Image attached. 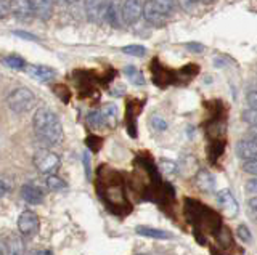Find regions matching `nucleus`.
Returning a JSON list of instances; mask_svg holds the SVG:
<instances>
[{"label": "nucleus", "instance_id": "24", "mask_svg": "<svg viewBox=\"0 0 257 255\" xmlns=\"http://www.w3.org/2000/svg\"><path fill=\"white\" fill-rule=\"evenodd\" d=\"M122 52L127 55H132V57H145V53H147L145 47L142 45H127L122 49Z\"/></svg>", "mask_w": 257, "mask_h": 255}, {"label": "nucleus", "instance_id": "32", "mask_svg": "<svg viewBox=\"0 0 257 255\" xmlns=\"http://www.w3.org/2000/svg\"><path fill=\"white\" fill-rule=\"evenodd\" d=\"M247 105L257 109V92H247Z\"/></svg>", "mask_w": 257, "mask_h": 255}, {"label": "nucleus", "instance_id": "36", "mask_svg": "<svg viewBox=\"0 0 257 255\" xmlns=\"http://www.w3.org/2000/svg\"><path fill=\"white\" fill-rule=\"evenodd\" d=\"M247 205H249V210L254 212V213L257 215V196H254V197L249 199V201H247Z\"/></svg>", "mask_w": 257, "mask_h": 255}, {"label": "nucleus", "instance_id": "8", "mask_svg": "<svg viewBox=\"0 0 257 255\" xmlns=\"http://www.w3.org/2000/svg\"><path fill=\"white\" fill-rule=\"evenodd\" d=\"M12 15L18 20H31L34 17L32 0H10Z\"/></svg>", "mask_w": 257, "mask_h": 255}, {"label": "nucleus", "instance_id": "4", "mask_svg": "<svg viewBox=\"0 0 257 255\" xmlns=\"http://www.w3.org/2000/svg\"><path fill=\"white\" fill-rule=\"evenodd\" d=\"M120 10H122V21L125 25H135L143 17V2L142 0H122Z\"/></svg>", "mask_w": 257, "mask_h": 255}, {"label": "nucleus", "instance_id": "29", "mask_svg": "<svg viewBox=\"0 0 257 255\" xmlns=\"http://www.w3.org/2000/svg\"><path fill=\"white\" fill-rule=\"evenodd\" d=\"M243 170L249 175H255L257 177V159H254V161H244Z\"/></svg>", "mask_w": 257, "mask_h": 255}, {"label": "nucleus", "instance_id": "3", "mask_svg": "<svg viewBox=\"0 0 257 255\" xmlns=\"http://www.w3.org/2000/svg\"><path fill=\"white\" fill-rule=\"evenodd\" d=\"M60 164H61L60 156L52 153V151L42 149L34 156V165L37 167V170L40 173H47V175L55 173L60 169Z\"/></svg>", "mask_w": 257, "mask_h": 255}, {"label": "nucleus", "instance_id": "22", "mask_svg": "<svg viewBox=\"0 0 257 255\" xmlns=\"http://www.w3.org/2000/svg\"><path fill=\"white\" fill-rule=\"evenodd\" d=\"M4 63L12 69H24L26 68V63H24V60L21 57H18V55H10V57L4 58Z\"/></svg>", "mask_w": 257, "mask_h": 255}, {"label": "nucleus", "instance_id": "30", "mask_svg": "<svg viewBox=\"0 0 257 255\" xmlns=\"http://www.w3.org/2000/svg\"><path fill=\"white\" fill-rule=\"evenodd\" d=\"M161 165H163V170L166 173H169V175H172V173L177 172V165L174 162H171V161H163V162H161Z\"/></svg>", "mask_w": 257, "mask_h": 255}, {"label": "nucleus", "instance_id": "15", "mask_svg": "<svg viewBox=\"0 0 257 255\" xmlns=\"http://www.w3.org/2000/svg\"><path fill=\"white\" fill-rule=\"evenodd\" d=\"M21 196L26 202L32 204V205H37L44 201V193L42 189L34 186V185H24L21 188Z\"/></svg>", "mask_w": 257, "mask_h": 255}, {"label": "nucleus", "instance_id": "28", "mask_svg": "<svg viewBox=\"0 0 257 255\" xmlns=\"http://www.w3.org/2000/svg\"><path fill=\"white\" fill-rule=\"evenodd\" d=\"M12 15L10 0H0V20H5Z\"/></svg>", "mask_w": 257, "mask_h": 255}, {"label": "nucleus", "instance_id": "35", "mask_svg": "<svg viewBox=\"0 0 257 255\" xmlns=\"http://www.w3.org/2000/svg\"><path fill=\"white\" fill-rule=\"evenodd\" d=\"M187 49H188L190 52H196V53H199V52H203V45H201V44H196V42H190V44H187Z\"/></svg>", "mask_w": 257, "mask_h": 255}, {"label": "nucleus", "instance_id": "38", "mask_svg": "<svg viewBox=\"0 0 257 255\" xmlns=\"http://www.w3.org/2000/svg\"><path fill=\"white\" fill-rule=\"evenodd\" d=\"M7 193H8V185L4 180H0V197H4Z\"/></svg>", "mask_w": 257, "mask_h": 255}, {"label": "nucleus", "instance_id": "33", "mask_svg": "<svg viewBox=\"0 0 257 255\" xmlns=\"http://www.w3.org/2000/svg\"><path fill=\"white\" fill-rule=\"evenodd\" d=\"M13 34H15L16 37H21V39H24V41H34V42H37V37H36V36L28 34V33H23V31H15Z\"/></svg>", "mask_w": 257, "mask_h": 255}, {"label": "nucleus", "instance_id": "23", "mask_svg": "<svg viewBox=\"0 0 257 255\" xmlns=\"http://www.w3.org/2000/svg\"><path fill=\"white\" fill-rule=\"evenodd\" d=\"M153 2H155V5L158 7V9L164 15H167V17L172 13L174 7H175V0H153Z\"/></svg>", "mask_w": 257, "mask_h": 255}, {"label": "nucleus", "instance_id": "44", "mask_svg": "<svg viewBox=\"0 0 257 255\" xmlns=\"http://www.w3.org/2000/svg\"><path fill=\"white\" fill-rule=\"evenodd\" d=\"M0 255H4V250H2V247H0Z\"/></svg>", "mask_w": 257, "mask_h": 255}, {"label": "nucleus", "instance_id": "43", "mask_svg": "<svg viewBox=\"0 0 257 255\" xmlns=\"http://www.w3.org/2000/svg\"><path fill=\"white\" fill-rule=\"evenodd\" d=\"M198 2H203V4H211V2H214V0H198Z\"/></svg>", "mask_w": 257, "mask_h": 255}, {"label": "nucleus", "instance_id": "5", "mask_svg": "<svg viewBox=\"0 0 257 255\" xmlns=\"http://www.w3.org/2000/svg\"><path fill=\"white\" fill-rule=\"evenodd\" d=\"M39 217L31 210H24L18 218V229L24 237H32L39 231Z\"/></svg>", "mask_w": 257, "mask_h": 255}, {"label": "nucleus", "instance_id": "19", "mask_svg": "<svg viewBox=\"0 0 257 255\" xmlns=\"http://www.w3.org/2000/svg\"><path fill=\"white\" fill-rule=\"evenodd\" d=\"M124 74L127 76V79H128V81H131L134 85H137V87L145 85V77H143V74H142L140 71L137 69L135 66H125V68H124Z\"/></svg>", "mask_w": 257, "mask_h": 255}, {"label": "nucleus", "instance_id": "40", "mask_svg": "<svg viewBox=\"0 0 257 255\" xmlns=\"http://www.w3.org/2000/svg\"><path fill=\"white\" fill-rule=\"evenodd\" d=\"M56 2L61 4V5H74L79 2V0H56Z\"/></svg>", "mask_w": 257, "mask_h": 255}, {"label": "nucleus", "instance_id": "27", "mask_svg": "<svg viewBox=\"0 0 257 255\" xmlns=\"http://www.w3.org/2000/svg\"><path fill=\"white\" fill-rule=\"evenodd\" d=\"M238 236H239L241 241H244L246 244L252 242V236H251V233H249V229H247L246 225H239L238 226Z\"/></svg>", "mask_w": 257, "mask_h": 255}, {"label": "nucleus", "instance_id": "6", "mask_svg": "<svg viewBox=\"0 0 257 255\" xmlns=\"http://www.w3.org/2000/svg\"><path fill=\"white\" fill-rule=\"evenodd\" d=\"M106 2L108 0H84L85 17L90 23H101L104 21L106 15Z\"/></svg>", "mask_w": 257, "mask_h": 255}, {"label": "nucleus", "instance_id": "12", "mask_svg": "<svg viewBox=\"0 0 257 255\" xmlns=\"http://www.w3.org/2000/svg\"><path fill=\"white\" fill-rule=\"evenodd\" d=\"M4 255H26V247L20 236L10 234L4 242Z\"/></svg>", "mask_w": 257, "mask_h": 255}, {"label": "nucleus", "instance_id": "34", "mask_svg": "<svg viewBox=\"0 0 257 255\" xmlns=\"http://www.w3.org/2000/svg\"><path fill=\"white\" fill-rule=\"evenodd\" d=\"M179 4L182 5L183 10H191L198 4V0H179Z\"/></svg>", "mask_w": 257, "mask_h": 255}, {"label": "nucleus", "instance_id": "16", "mask_svg": "<svg viewBox=\"0 0 257 255\" xmlns=\"http://www.w3.org/2000/svg\"><path fill=\"white\" fill-rule=\"evenodd\" d=\"M137 234L140 236H147V237H153V239H172V234L166 229H159V228H153V226H137L135 228Z\"/></svg>", "mask_w": 257, "mask_h": 255}, {"label": "nucleus", "instance_id": "14", "mask_svg": "<svg viewBox=\"0 0 257 255\" xmlns=\"http://www.w3.org/2000/svg\"><path fill=\"white\" fill-rule=\"evenodd\" d=\"M217 201H219V204L225 209V212H227V215H230V217H235L236 212H238V205H236V201L235 197L231 196L230 191H220L219 194H217Z\"/></svg>", "mask_w": 257, "mask_h": 255}, {"label": "nucleus", "instance_id": "42", "mask_svg": "<svg viewBox=\"0 0 257 255\" xmlns=\"http://www.w3.org/2000/svg\"><path fill=\"white\" fill-rule=\"evenodd\" d=\"M249 92H257V79L251 82V87H249Z\"/></svg>", "mask_w": 257, "mask_h": 255}, {"label": "nucleus", "instance_id": "41", "mask_svg": "<svg viewBox=\"0 0 257 255\" xmlns=\"http://www.w3.org/2000/svg\"><path fill=\"white\" fill-rule=\"evenodd\" d=\"M29 255H52V253L48 252V250H36V252H32Z\"/></svg>", "mask_w": 257, "mask_h": 255}, {"label": "nucleus", "instance_id": "18", "mask_svg": "<svg viewBox=\"0 0 257 255\" xmlns=\"http://www.w3.org/2000/svg\"><path fill=\"white\" fill-rule=\"evenodd\" d=\"M101 114L104 119V124H109V125H114L117 121V108L116 105L112 103H106L103 108H101Z\"/></svg>", "mask_w": 257, "mask_h": 255}, {"label": "nucleus", "instance_id": "25", "mask_svg": "<svg viewBox=\"0 0 257 255\" xmlns=\"http://www.w3.org/2000/svg\"><path fill=\"white\" fill-rule=\"evenodd\" d=\"M243 121L251 127V125H257V109H254V108H249V109H246L244 113H243Z\"/></svg>", "mask_w": 257, "mask_h": 255}, {"label": "nucleus", "instance_id": "20", "mask_svg": "<svg viewBox=\"0 0 257 255\" xmlns=\"http://www.w3.org/2000/svg\"><path fill=\"white\" fill-rule=\"evenodd\" d=\"M47 183V188L52 189V191H61V189H66V183H64V180H61L58 175L55 173H50L45 180Z\"/></svg>", "mask_w": 257, "mask_h": 255}, {"label": "nucleus", "instance_id": "21", "mask_svg": "<svg viewBox=\"0 0 257 255\" xmlns=\"http://www.w3.org/2000/svg\"><path fill=\"white\" fill-rule=\"evenodd\" d=\"M87 122L90 124V127H93V129H101V127L106 125V124H104L101 111H92V113H88Z\"/></svg>", "mask_w": 257, "mask_h": 255}, {"label": "nucleus", "instance_id": "10", "mask_svg": "<svg viewBox=\"0 0 257 255\" xmlns=\"http://www.w3.org/2000/svg\"><path fill=\"white\" fill-rule=\"evenodd\" d=\"M104 21L112 28H119L122 25V10H120V0H108L106 2V15Z\"/></svg>", "mask_w": 257, "mask_h": 255}, {"label": "nucleus", "instance_id": "26", "mask_svg": "<svg viewBox=\"0 0 257 255\" xmlns=\"http://www.w3.org/2000/svg\"><path fill=\"white\" fill-rule=\"evenodd\" d=\"M151 125H153V129L158 130V132H163V130L167 129V122L159 116H153L151 117Z\"/></svg>", "mask_w": 257, "mask_h": 255}, {"label": "nucleus", "instance_id": "2", "mask_svg": "<svg viewBox=\"0 0 257 255\" xmlns=\"http://www.w3.org/2000/svg\"><path fill=\"white\" fill-rule=\"evenodd\" d=\"M5 103L8 109L13 111V113H28L36 105V93L31 89H26V87H20V89H15L8 93Z\"/></svg>", "mask_w": 257, "mask_h": 255}, {"label": "nucleus", "instance_id": "17", "mask_svg": "<svg viewBox=\"0 0 257 255\" xmlns=\"http://www.w3.org/2000/svg\"><path fill=\"white\" fill-rule=\"evenodd\" d=\"M198 186L203 191H206V193H212L214 186H215V181L212 178V175L209 173V172H206V170L199 172V175H198Z\"/></svg>", "mask_w": 257, "mask_h": 255}, {"label": "nucleus", "instance_id": "1", "mask_svg": "<svg viewBox=\"0 0 257 255\" xmlns=\"http://www.w3.org/2000/svg\"><path fill=\"white\" fill-rule=\"evenodd\" d=\"M32 129L36 137L47 146H55L63 140V125L52 109L39 108L32 116Z\"/></svg>", "mask_w": 257, "mask_h": 255}, {"label": "nucleus", "instance_id": "11", "mask_svg": "<svg viewBox=\"0 0 257 255\" xmlns=\"http://www.w3.org/2000/svg\"><path fill=\"white\" fill-rule=\"evenodd\" d=\"M236 156L243 159V161H254V159H257V140L247 138L238 141Z\"/></svg>", "mask_w": 257, "mask_h": 255}, {"label": "nucleus", "instance_id": "31", "mask_svg": "<svg viewBox=\"0 0 257 255\" xmlns=\"http://www.w3.org/2000/svg\"><path fill=\"white\" fill-rule=\"evenodd\" d=\"M246 191H247V193H251V194H257V177L252 178V180H249L246 183Z\"/></svg>", "mask_w": 257, "mask_h": 255}, {"label": "nucleus", "instance_id": "13", "mask_svg": "<svg viewBox=\"0 0 257 255\" xmlns=\"http://www.w3.org/2000/svg\"><path fill=\"white\" fill-rule=\"evenodd\" d=\"M34 17L42 21H48L53 15V0H32Z\"/></svg>", "mask_w": 257, "mask_h": 255}, {"label": "nucleus", "instance_id": "7", "mask_svg": "<svg viewBox=\"0 0 257 255\" xmlns=\"http://www.w3.org/2000/svg\"><path fill=\"white\" fill-rule=\"evenodd\" d=\"M143 18L148 25L153 26H163L166 20H167V15H164L161 12L158 7L155 5L153 0H148L147 4H143Z\"/></svg>", "mask_w": 257, "mask_h": 255}, {"label": "nucleus", "instance_id": "37", "mask_svg": "<svg viewBox=\"0 0 257 255\" xmlns=\"http://www.w3.org/2000/svg\"><path fill=\"white\" fill-rule=\"evenodd\" d=\"M84 165H85L87 177H90V161H88V153H84Z\"/></svg>", "mask_w": 257, "mask_h": 255}, {"label": "nucleus", "instance_id": "45", "mask_svg": "<svg viewBox=\"0 0 257 255\" xmlns=\"http://www.w3.org/2000/svg\"><path fill=\"white\" fill-rule=\"evenodd\" d=\"M139 255H145V253H139Z\"/></svg>", "mask_w": 257, "mask_h": 255}, {"label": "nucleus", "instance_id": "39", "mask_svg": "<svg viewBox=\"0 0 257 255\" xmlns=\"http://www.w3.org/2000/svg\"><path fill=\"white\" fill-rule=\"evenodd\" d=\"M247 135L251 137L252 140H257V125H251V129H249Z\"/></svg>", "mask_w": 257, "mask_h": 255}, {"label": "nucleus", "instance_id": "9", "mask_svg": "<svg viewBox=\"0 0 257 255\" xmlns=\"http://www.w3.org/2000/svg\"><path fill=\"white\" fill-rule=\"evenodd\" d=\"M26 69V73L32 77L36 79L39 82H50L56 77V71L53 68H48V66H42V65H29L24 68Z\"/></svg>", "mask_w": 257, "mask_h": 255}]
</instances>
